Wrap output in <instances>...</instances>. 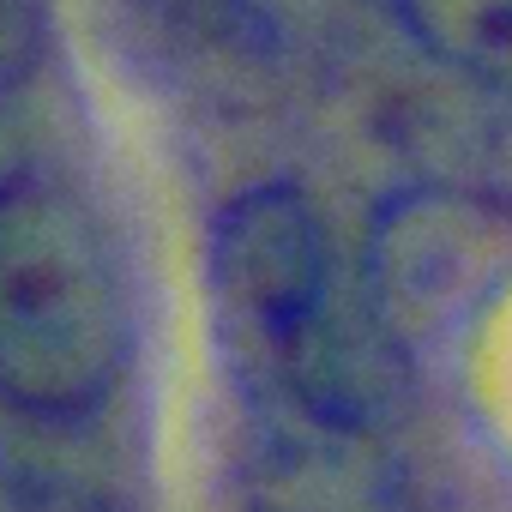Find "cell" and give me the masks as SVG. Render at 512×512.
Instances as JSON below:
<instances>
[{"instance_id": "1", "label": "cell", "mask_w": 512, "mask_h": 512, "mask_svg": "<svg viewBox=\"0 0 512 512\" xmlns=\"http://www.w3.org/2000/svg\"><path fill=\"white\" fill-rule=\"evenodd\" d=\"M211 290L247 380L308 434L356 440L380 416L392 332H374L338 278V253L302 187L235 193L211 223Z\"/></svg>"}, {"instance_id": "2", "label": "cell", "mask_w": 512, "mask_h": 512, "mask_svg": "<svg viewBox=\"0 0 512 512\" xmlns=\"http://www.w3.org/2000/svg\"><path fill=\"white\" fill-rule=\"evenodd\" d=\"M133 368V290L103 211L49 169L0 175V410L97 416Z\"/></svg>"}, {"instance_id": "3", "label": "cell", "mask_w": 512, "mask_h": 512, "mask_svg": "<svg viewBox=\"0 0 512 512\" xmlns=\"http://www.w3.org/2000/svg\"><path fill=\"white\" fill-rule=\"evenodd\" d=\"M247 512H404V500L368 470L356 440L314 434L308 446H278L266 458Z\"/></svg>"}, {"instance_id": "4", "label": "cell", "mask_w": 512, "mask_h": 512, "mask_svg": "<svg viewBox=\"0 0 512 512\" xmlns=\"http://www.w3.org/2000/svg\"><path fill=\"white\" fill-rule=\"evenodd\" d=\"M392 13L428 61L512 103V0H392Z\"/></svg>"}, {"instance_id": "5", "label": "cell", "mask_w": 512, "mask_h": 512, "mask_svg": "<svg viewBox=\"0 0 512 512\" xmlns=\"http://www.w3.org/2000/svg\"><path fill=\"white\" fill-rule=\"evenodd\" d=\"M37 43V0H0V85L19 73Z\"/></svg>"}]
</instances>
